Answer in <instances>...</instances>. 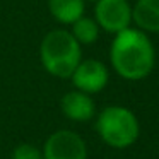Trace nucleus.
<instances>
[{"label":"nucleus","mask_w":159,"mask_h":159,"mask_svg":"<svg viewBox=\"0 0 159 159\" xmlns=\"http://www.w3.org/2000/svg\"><path fill=\"white\" fill-rule=\"evenodd\" d=\"M110 62L121 79H145L156 65V50L147 33L139 28H127L115 34L110 46Z\"/></svg>","instance_id":"1"},{"label":"nucleus","mask_w":159,"mask_h":159,"mask_svg":"<svg viewBox=\"0 0 159 159\" xmlns=\"http://www.w3.org/2000/svg\"><path fill=\"white\" fill-rule=\"evenodd\" d=\"M39 60L50 75L70 79L75 67L82 60V48L67 29H52L39 45Z\"/></svg>","instance_id":"2"},{"label":"nucleus","mask_w":159,"mask_h":159,"mask_svg":"<svg viewBox=\"0 0 159 159\" xmlns=\"http://www.w3.org/2000/svg\"><path fill=\"white\" fill-rule=\"evenodd\" d=\"M96 132L106 145L113 149H127L137 142L140 125L132 110L120 104H111L98 115Z\"/></svg>","instance_id":"3"},{"label":"nucleus","mask_w":159,"mask_h":159,"mask_svg":"<svg viewBox=\"0 0 159 159\" xmlns=\"http://www.w3.org/2000/svg\"><path fill=\"white\" fill-rule=\"evenodd\" d=\"M94 21L99 29L110 34H118L130 28L132 5L127 0H98L94 5Z\"/></svg>","instance_id":"4"},{"label":"nucleus","mask_w":159,"mask_h":159,"mask_svg":"<svg viewBox=\"0 0 159 159\" xmlns=\"http://www.w3.org/2000/svg\"><path fill=\"white\" fill-rule=\"evenodd\" d=\"M43 159H87V145L72 130H57L46 139L41 149Z\"/></svg>","instance_id":"5"},{"label":"nucleus","mask_w":159,"mask_h":159,"mask_svg":"<svg viewBox=\"0 0 159 159\" xmlns=\"http://www.w3.org/2000/svg\"><path fill=\"white\" fill-rule=\"evenodd\" d=\"M70 79H72V84L77 91H82L86 94H96L101 93L108 86L110 72L101 60L87 58L79 62Z\"/></svg>","instance_id":"6"},{"label":"nucleus","mask_w":159,"mask_h":159,"mask_svg":"<svg viewBox=\"0 0 159 159\" xmlns=\"http://www.w3.org/2000/svg\"><path fill=\"white\" fill-rule=\"evenodd\" d=\"M62 113L72 121H89L96 115V104H94L91 94H86L82 91H69L60 99Z\"/></svg>","instance_id":"7"},{"label":"nucleus","mask_w":159,"mask_h":159,"mask_svg":"<svg viewBox=\"0 0 159 159\" xmlns=\"http://www.w3.org/2000/svg\"><path fill=\"white\" fill-rule=\"evenodd\" d=\"M132 22L144 33H159V0H137L132 7Z\"/></svg>","instance_id":"8"},{"label":"nucleus","mask_w":159,"mask_h":159,"mask_svg":"<svg viewBox=\"0 0 159 159\" xmlns=\"http://www.w3.org/2000/svg\"><path fill=\"white\" fill-rule=\"evenodd\" d=\"M48 11L57 22L72 26L86 12V0H48Z\"/></svg>","instance_id":"9"},{"label":"nucleus","mask_w":159,"mask_h":159,"mask_svg":"<svg viewBox=\"0 0 159 159\" xmlns=\"http://www.w3.org/2000/svg\"><path fill=\"white\" fill-rule=\"evenodd\" d=\"M72 36L77 39L80 46L82 45H94L99 38V26L98 22L94 21V17H86L82 16L80 19H77L75 22L72 24V29H70Z\"/></svg>","instance_id":"10"},{"label":"nucleus","mask_w":159,"mask_h":159,"mask_svg":"<svg viewBox=\"0 0 159 159\" xmlns=\"http://www.w3.org/2000/svg\"><path fill=\"white\" fill-rule=\"evenodd\" d=\"M11 159H43V152H41V149H38L36 145L22 142V144H19L14 147Z\"/></svg>","instance_id":"11"},{"label":"nucleus","mask_w":159,"mask_h":159,"mask_svg":"<svg viewBox=\"0 0 159 159\" xmlns=\"http://www.w3.org/2000/svg\"><path fill=\"white\" fill-rule=\"evenodd\" d=\"M89 2H98V0H89Z\"/></svg>","instance_id":"12"}]
</instances>
